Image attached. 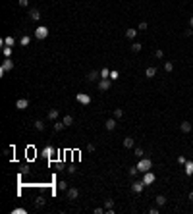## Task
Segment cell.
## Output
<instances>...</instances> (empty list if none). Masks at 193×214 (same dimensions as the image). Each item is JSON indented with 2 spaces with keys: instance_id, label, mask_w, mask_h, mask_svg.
<instances>
[{
  "instance_id": "cell-1",
  "label": "cell",
  "mask_w": 193,
  "mask_h": 214,
  "mask_svg": "<svg viewBox=\"0 0 193 214\" xmlns=\"http://www.w3.org/2000/svg\"><path fill=\"white\" fill-rule=\"evenodd\" d=\"M151 166H153V162H151L149 158H139V162H137V170H139V172H143V174H145V172H149V170H151Z\"/></svg>"
},
{
  "instance_id": "cell-2",
  "label": "cell",
  "mask_w": 193,
  "mask_h": 214,
  "mask_svg": "<svg viewBox=\"0 0 193 214\" xmlns=\"http://www.w3.org/2000/svg\"><path fill=\"white\" fill-rule=\"evenodd\" d=\"M46 37H48V27H45V25H39L37 29H35V39L43 41V39H46Z\"/></svg>"
},
{
  "instance_id": "cell-3",
  "label": "cell",
  "mask_w": 193,
  "mask_h": 214,
  "mask_svg": "<svg viewBox=\"0 0 193 214\" xmlns=\"http://www.w3.org/2000/svg\"><path fill=\"white\" fill-rule=\"evenodd\" d=\"M10 70H14V62L10 58H6L4 60V62H2V68H0V73H2V75H4V73H6V71H10Z\"/></svg>"
},
{
  "instance_id": "cell-4",
  "label": "cell",
  "mask_w": 193,
  "mask_h": 214,
  "mask_svg": "<svg viewBox=\"0 0 193 214\" xmlns=\"http://www.w3.org/2000/svg\"><path fill=\"white\" fill-rule=\"evenodd\" d=\"M112 87V79H101L99 81V91H108Z\"/></svg>"
},
{
  "instance_id": "cell-5",
  "label": "cell",
  "mask_w": 193,
  "mask_h": 214,
  "mask_svg": "<svg viewBox=\"0 0 193 214\" xmlns=\"http://www.w3.org/2000/svg\"><path fill=\"white\" fill-rule=\"evenodd\" d=\"M154 179H156V175H154L153 172H145V175H143V183H145V185L154 183Z\"/></svg>"
},
{
  "instance_id": "cell-6",
  "label": "cell",
  "mask_w": 193,
  "mask_h": 214,
  "mask_svg": "<svg viewBox=\"0 0 193 214\" xmlns=\"http://www.w3.org/2000/svg\"><path fill=\"white\" fill-rule=\"evenodd\" d=\"M75 98H77V102H79V104H89L91 102V97H89V95H85V93H77Z\"/></svg>"
},
{
  "instance_id": "cell-7",
  "label": "cell",
  "mask_w": 193,
  "mask_h": 214,
  "mask_svg": "<svg viewBox=\"0 0 193 214\" xmlns=\"http://www.w3.org/2000/svg\"><path fill=\"white\" fill-rule=\"evenodd\" d=\"M143 189H145V183H143V179H141V181H133V183H131V191H133V193L139 195Z\"/></svg>"
},
{
  "instance_id": "cell-8",
  "label": "cell",
  "mask_w": 193,
  "mask_h": 214,
  "mask_svg": "<svg viewBox=\"0 0 193 214\" xmlns=\"http://www.w3.org/2000/svg\"><path fill=\"white\" fill-rule=\"evenodd\" d=\"M104 129L106 131H114L116 129V118H108V120L104 122Z\"/></svg>"
},
{
  "instance_id": "cell-9",
  "label": "cell",
  "mask_w": 193,
  "mask_h": 214,
  "mask_svg": "<svg viewBox=\"0 0 193 214\" xmlns=\"http://www.w3.org/2000/svg\"><path fill=\"white\" fill-rule=\"evenodd\" d=\"M66 193H68V199H70V201H75L77 197H79V189H75V187H70L68 191H66Z\"/></svg>"
},
{
  "instance_id": "cell-10",
  "label": "cell",
  "mask_w": 193,
  "mask_h": 214,
  "mask_svg": "<svg viewBox=\"0 0 193 214\" xmlns=\"http://www.w3.org/2000/svg\"><path fill=\"white\" fill-rule=\"evenodd\" d=\"M27 106H29V100H27V98H19L18 102H16V108H18V110H25Z\"/></svg>"
},
{
  "instance_id": "cell-11",
  "label": "cell",
  "mask_w": 193,
  "mask_h": 214,
  "mask_svg": "<svg viewBox=\"0 0 193 214\" xmlns=\"http://www.w3.org/2000/svg\"><path fill=\"white\" fill-rule=\"evenodd\" d=\"M29 18H31L33 21H39L41 20V12H39L37 8H33V10H29Z\"/></svg>"
},
{
  "instance_id": "cell-12",
  "label": "cell",
  "mask_w": 193,
  "mask_h": 214,
  "mask_svg": "<svg viewBox=\"0 0 193 214\" xmlns=\"http://www.w3.org/2000/svg\"><path fill=\"white\" fill-rule=\"evenodd\" d=\"M46 116H48V120H52V122H56V120H58V108H50Z\"/></svg>"
},
{
  "instance_id": "cell-13",
  "label": "cell",
  "mask_w": 193,
  "mask_h": 214,
  "mask_svg": "<svg viewBox=\"0 0 193 214\" xmlns=\"http://www.w3.org/2000/svg\"><path fill=\"white\" fill-rule=\"evenodd\" d=\"M180 129H181V133H189V131H191V123H189V122H181L180 123Z\"/></svg>"
},
{
  "instance_id": "cell-14",
  "label": "cell",
  "mask_w": 193,
  "mask_h": 214,
  "mask_svg": "<svg viewBox=\"0 0 193 214\" xmlns=\"http://www.w3.org/2000/svg\"><path fill=\"white\" fill-rule=\"evenodd\" d=\"M154 202H156V207H164V205H166V197H164V195H156Z\"/></svg>"
},
{
  "instance_id": "cell-15",
  "label": "cell",
  "mask_w": 193,
  "mask_h": 214,
  "mask_svg": "<svg viewBox=\"0 0 193 214\" xmlns=\"http://www.w3.org/2000/svg\"><path fill=\"white\" fill-rule=\"evenodd\" d=\"M62 122H64L66 127H70V125H73V116H71V114H68V116H64V120H62Z\"/></svg>"
},
{
  "instance_id": "cell-16",
  "label": "cell",
  "mask_w": 193,
  "mask_h": 214,
  "mask_svg": "<svg viewBox=\"0 0 193 214\" xmlns=\"http://www.w3.org/2000/svg\"><path fill=\"white\" fill-rule=\"evenodd\" d=\"M133 145H135L133 137H126V139H124V147H126V149H131Z\"/></svg>"
},
{
  "instance_id": "cell-17",
  "label": "cell",
  "mask_w": 193,
  "mask_h": 214,
  "mask_svg": "<svg viewBox=\"0 0 193 214\" xmlns=\"http://www.w3.org/2000/svg\"><path fill=\"white\" fill-rule=\"evenodd\" d=\"M137 33H139V31H135L133 27H129V29H126V37H128V39H135Z\"/></svg>"
},
{
  "instance_id": "cell-18",
  "label": "cell",
  "mask_w": 193,
  "mask_h": 214,
  "mask_svg": "<svg viewBox=\"0 0 193 214\" xmlns=\"http://www.w3.org/2000/svg\"><path fill=\"white\" fill-rule=\"evenodd\" d=\"M145 75H147L149 79L154 77V75H156V68H153V66H151V68H147V70H145Z\"/></svg>"
},
{
  "instance_id": "cell-19",
  "label": "cell",
  "mask_w": 193,
  "mask_h": 214,
  "mask_svg": "<svg viewBox=\"0 0 193 214\" xmlns=\"http://www.w3.org/2000/svg\"><path fill=\"white\" fill-rule=\"evenodd\" d=\"M186 174L187 175L193 174V160H187V162H186Z\"/></svg>"
},
{
  "instance_id": "cell-20",
  "label": "cell",
  "mask_w": 193,
  "mask_h": 214,
  "mask_svg": "<svg viewBox=\"0 0 193 214\" xmlns=\"http://www.w3.org/2000/svg\"><path fill=\"white\" fill-rule=\"evenodd\" d=\"M141 48H143V46L139 45V43H131V46H129V50L135 52V54H137V52H141Z\"/></svg>"
},
{
  "instance_id": "cell-21",
  "label": "cell",
  "mask_w": 193,
  "mask_h": 214,
  "mask_svg": "<svg viewBox=\"0 0 193 214\" xmlns=\"http://www.w3.org/2000/svg\"><path fill=\"white\" fill-rule=\"evenodd\" d=\"M99 75H101V71H91L89 75H87V79H89V81H96Z\"/></svg>"
},
{
  "instance_id": "cell-22",
  "label": "cell",
  "mask_w": 193,
  "mask_h": 214,
  "mask_svg": "<svg viewBox=\"0 0 193 214\" xmlns=\"http://www.w3.org/2000/svg\"><path fill=\"white\" fill-rule=\"evenodd\" d=\"M64 127H66V125H64V122H58V120L54 122V131H56V133H58V131H62Z\"/></svg>"
},
{
  "instance_id": "cell-23",
  "label": "cell",
  "mask_w": 193,
  "mask_h": 214,
  "mask_svg": "<svg viewBox=\"0 0 193 214\" xmlns=\"http://www.w3.org/2000/svg\"><path fill=\"white\" fill-rule=\"evenodd\" d=\"M101 77H103V79L110 77V70H108V68H103V70H101Z\"/></svg>"
},
{
  "instance_id": "cell-24",
  "label": "cell",
  "mask_w": 193,
  "mask_h": 214,
  "mask_svg": "<svg viewBox=\"0 0 193 214\" xmlns=\"http://www.w3.org/2000/svg\"><path fill=\"white\" fill-rule=\"evenodd\" d=\"M164 71H166V73L174 71V64H172V62H164Z\"/></svg>"
},
{
  "instance_id": "cell-25",
  "label": "cell",
  "mask_w": 193,
  "mask_h": 214,
  "mask_svg": "<svg viewBox=\"0 0 193 214\" xmlns=\"http://www.w3.org/2000/svg\"><path fill=\"white\" fill-rule=\"evenodd\" d=\"M35 129H37V131H45V123L41 122V120H37V122H35Z\"/></svg>"
},
{
  "instance_id": "cell-26",
  "label": "cell",
  "mask_w": 193,
  "mask_h": 214,
  "mask_svg": "<svg viewBox=\"0 0 193 214\" xmlns=\"http://www.w3.org/2000/svg\"><path fill=\"white\" fill-rule=\"evenodd\" d=\"M35 207H45V197H37L35 199Z\"/></svg>"
},
{
  "instance_id": "cell-27",
  "label": "cell",
  "mask_w": 193,
  "mask_h": 214,
  "mask_svg": "<svg viewBox=\"0 0 193 214\" xmlns=\"http://www.w3.org/2000/svg\"><path fill=\"white\" fill-rule=\"evenodd\" d=\"M143 154H145V150H143L141 147H135V156H137V158H143Z\"/></svg>"
},
{
  "instance_id": "cell-28",
  "label": "cell",
  "mask_w": 193,
  "mask_h": 214,
  "mask_svg": "<svg viewBox=\"0 0 193 214\" xmlns=\"http://www.w3.org/2000/svg\"><path fill=\"white\" fill-rule=\"evenodd\" d=\"M122 116H124V110H122V108H116V110H114V118H116V120H120Z\"/></svg>"
},
{
  "instance_id": "cell-29",
  "label": "cell",
  "mask_w": 193,
  "mask_h": 214,
  "mask_svg": "<svg viewBox=\"0 0 193 214\" xmlns=\"http://www.w3.org/2000/svg\"><path fill=\"white\" fill-rule=\"evenodd\" d=\"M58 189H62V191H68V181H58Z\"/></svg>"
},
{
  "instance_id": "cell-30",
  "label": "cell",
  "mask_w": 193,
  "mask_h": 214,
  "mask_svg": "<svg viewBox=\"0 0 193 214\" xmlns=\"http://www.w3.org/2000/svg\"><path fill=\"white\" fill-rule=\"evenodd\" d=\"M52 152H54V149H52V147H46V149L43 150V154H45L46 158H48V156H52Z\"/></svg>"
},
{
  "instance_id": "cell-31",
  "label": "cell",
  "mask_w": 193,
  "mask_h": 214,
  "mask_svg": "<svg viewBox=\"0 0 193 214\" xmlns=\"http://www.w3.org/2000/svg\"><path fill=\"white\" fill-rule=\"evenodd\" d=\"M154 58H156V60H162V58H164V52H162L160 48H158V50H154Z\"/></svg>"
},
{
  "instance_id": "cell-32",
  "label": "cell",
  "mask_w": 193,
  "mask_h": 214,
  "mask_svg": "<svg viewBox=\"0 0 193 214\" xmlns=\"http://www.w3.org/2000/svg\"><path fill=\"white\" fill-rule=\"evenodd\" d=\"M19 43H21V45H23V46H29V43H31V39H29V37H21V39H19Z\"/></svg>"
},
{
  "instance_id": "cell-33",
  "label": "cell",
  "mask_w": 193,
  "mask_h": 214,
  "mask_svg": "<svg viewBox=\"0 0 193 214\" xmlns=\"http://www.w3.org/2000/svg\"><path fill=\"white\" fill-rule=\"evenodd\" d=\"M4 45H6V46H14V37H6V39H4Z\"/></svg>"
},
{
  "instance_id": "cell-34",
  "label": "cell",
  "mask_w": 193,
  "mask_h": 214,
  "mask_svg": "<svg viewBox=\"0 0 193 214\" xmlns=\"http://www.w3.org/2000/svg\"><path fill=\"white\" fill-rule=\"evenodd\" d=\"M147 21H141V23H139V25H137V29H139V31H147Z\"/></svg>"
},
{
  "instance_id": "cell-35",
  "label": "cell",
  "mask_w": 193,
  "mask_h": 214,
  "mask_svg": "<svg viewBox=\"0 0 193 214\" xmlns=\"http://www.w3.org/2000/svg\"><path fill=\"white\" fill-rule=\"evenodd\" d=\"M186 162H187V158H186V156H178V164H180V166H186Z\"/></svg>"
},
{
  "instance_id": "cell-36",
  "label": "cell",
  "mask_w": 193,
  "mask_h": 214,
  "mask_svg": "<svg viewBox=\"0 0 193 214\" xmlns=\"http://www.w3.org/2000/svg\"><path fill=\"white\" fill-rule=\"evenodd\" d=\"M25 212H27L25 208H14L12 210V214H25Z\"/></svg>"
},
{
  "instance_id": "cell-37",
  "label": "cell",
  "mask_w": 193,
  "mask_h": 214,
  "mask_svg": "<svg viewBox=\"0 0 193 214\" xmlns=\"http://www.w3.org/2000/svg\"><path fill=\"white\" fill-rule=\"evenodd\" d=\"M191 35H193V27H187L183 31V37H191Z\"/></svg>"
},
{
  "instance_id": "cell-38",
  "label": "cell",
  "mask_w": 193,
  "mask_h": 214,
  "mask_svg": "<svg viewBox=\"0 0 193 214\" xmlns=\"http://www.w3.org/2000/svg\"><path fill=\"white\" fill-rule=\"evenodd\" d=\"M137 172H139V170H137V164H135V166H131V168H129V175H135V174H137Z\"/></svg>"
},
{
  "instance_id": "cell-39",
  "label": "cell",
  "mask_w": 193,
  "mask_h": 214,
  "mask_svg": "<svg viewBox=\"0 0 193 214\" xmlns=\"http://www.w3.org/2000/svg\"><path fill=\"white\" fill-rule=\"evenodd\" d=\"M12 54V46H4V56H10Z\"/></svg>"
},
{
  "instance_id": "cell-40",
  "label": "cell",
  "mask_w": 193,
  "mask_h": 214,
  "mask_svg": "<svg viewBox=\"0 0 193 214\" xmlns=\"http://www.w3.org/2000/svg\"><path fill=\"white\" fill-rule=\"evenodd\" d=\"M108 79H112V81H116L118 79V71H110V77Z\"/></svg>"
},
{
  "instance_id": "cell-41",
  "label": "cell",
  "mask_w": 193,
  "mask_h": 214,
  "mask_svg": "<svg viewBox=\"0 0 193 214\" xmlns=\"http://www.w3.org/2000/svg\"><path fill=\"white\" fill-rule=\"evenodd\" d=\"M19 6H21V8H27V6H29V0H19Z\"/></svg>"
},
{
  "instance_id": "cell-42",
  "label": "cell",
  "mask_w": 193,
  "mask_h": 214,
  "mask_svg": "<svg viewBox=\"0 0 193 214\" xmlns=\"http://www.w3.org/2000/svg\"><path fill=\"white\" fill-rule=\"evenodd\" d=\"M149 212H151V214H158V207H151Z\"/></svg>"
},
{
  "instance_id": "cell-43",
  "label": "cell",
  "mask_w": 193,
  "mask_h": 214,
  "mask_svg": "<svg viewBox=\"0 0 193 214\" xmlns=\"http://www.w3.org/2000/svg\"><path fill=\"white\" fill-rule=\"evenodd\" d=\"M87 150H89V152H93V150H95V145H93V143H89V145H87Z\"/></svg>"
},
{
  "instance_id": "cell-44",
  "label": "cell",
  "mask_w": 193,
  "mask_h": 214,
  "mask_svg": "<svg viewBox=\"0 0 193 214\" xmlns=\"http://www.w3.org/2000/svg\"><path fill=\"white\" fill-rule=\"evenodd\" d=\"M103 212H106L104 208H95V214H103Z\"/></svg>"
},
{
  "instance_id": "cell-45",
  "label": "cell",
  "mask_w": 193,
  "mask_h": 214,
  "mask_svg": "<svg viewBox=\"0 0 193 214\" xmlns=\"http://www.w3.org/2000/svg\"><path fill=\"white\" fill-rule=\"evenodd\" d=\"M189 27H193V16L189 18Z\"/></svg>"
},
{
  "instance_id": "cell-46",
  "label": "cell",
  "mask_w": 193,
  "mask_h": 214,
  "mask_svg": "<svg viewBox=\"0 0 193 214\" xmlns=\"http://www.w3.org/2000/svg\"><path fill=\"white\" fill-rule=\"evenodd\" d=\"M189 201H193V191H191V193H189Z\"/></svg>"
}]
</instances>
